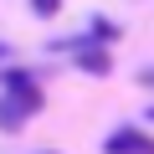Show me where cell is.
Returning a JSON list of instances; mask_svg holds the SVG:
<instances>
[{
  "label": "cell",
  "instance_id": "277c9868",
  "mask_svg": "<svg viewBox=\"0 0 154 154\" xmlns=\"http://www.w3.org/2000/svg\"><path fill=\"white\" fill-rule=\"evenodd\" d=\"M31 11H36V16H57V11H62V0H31Z\"/></svg>",
  "mask_w": 154,
  "mask_h": 154
},
{
  "label": "cell",
  "instance_id": "5b68a950",
  "mask_svg": "<svg viewBox=\"0 0 154 154\" xmlns=\"http://www.w3.org/2000/svg\"><path fill=\"white\" fill-rule=\"evenodd\" d=\"M149 123H154V108H149Z\"/></svg>",
  "mask_w": 154,
  "mask_h": 154
},
{
  "label": "cell",
  "instance_id": "3957f363",
  "mask_svg": "<svg viewBox=\"0 0 154 154\" xmlns=\"http://www.w3.org/2000/svg\"><path fill=\"white\" fill-rule=\"evenodd\" d=\"M82 72H93V77H103L108 72V51H82V62H77Z\"/></svg>",
  "mask_w": 154,
  "mask_h": 154
},
{
  "label": "cell",
  "instance_id": "6da1fadb",
  "mask_svg": "<svg viewBox=\"0 0 154 154\" xmlns=\"http://www.w3.org/2000/svg\"><path fill=\"white\" fill-rule=\"evenodd\" d=\"M31 113H41V88L31 82V72H21V67H11L5 72V98H0V128H21Z\"/></svg>",
  "mask_w": 154,
  "mask_h": 154
},
{
  "label": "cell",
  "instance_id": "7a4b0ae2",
  "mask_svg": "<svg viewBox=\"0 0 154 154\" xmlns=\"http://www.w3.org/2000/svg\"><path fill=\"white\" fill-rule=\"evenodd\" d=\"M103 154H154V134H144V128H118V134H108Z\"/></svg>",
  "mask_w": 154,
  "mask_h": 154
}]
</instances>
